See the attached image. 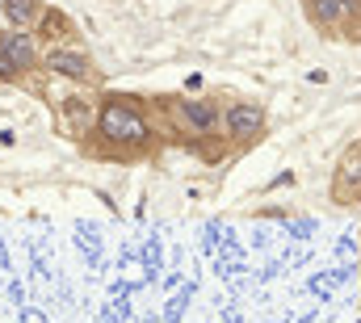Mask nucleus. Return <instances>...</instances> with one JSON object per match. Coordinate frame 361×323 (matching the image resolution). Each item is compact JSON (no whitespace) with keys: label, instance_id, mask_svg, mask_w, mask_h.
Listing matches in <instances>:
<instances>
[{"label":"nucleus","instance_id":"obj_1","mask_svg":"<svg viewBox=\"0 0 361 323\" xmlns=\"http://www.w3.org/2000/svg\"><path fill=\"white\" fill-rule=\"evenodd\" d=\"M97 139L114 147V156H135L152 143V122L135 97H105L97 114Z\"/></svg>","mask_w":361,"mask_h":323},{"label":"nucleus","instance_id":"obj_9","mask_svg":"<svg viewBox=\"0 0 361 323\" xmlns=\"http://www.w3.org/2000/svg\"><path fill=\"white\" fill-rule=\"evenodd\" d=\"M307 8L319 25H341L345 17H353L361 8V0H307Z\"/></svg>","mask_w":361,"mask_h":323},{"label":"nucleus","instance_id":"obj_4","mask_svg":"<svg viewBox=\"0 0 361 323\" xmlns=\"http://www.w3.org/2000/svg\"><path fill=\"white\" fill-rule=\"evenodd\" d=\"M223 122H227V135H231L235 143H252V139H261V130H265V109H261L257 101H231L227 114H223Z\"/></svg>","mask_w":361,"mask_h":323},{"label":"nucleus","instance_id":"obj_7","mask_svg":"<svg viewBox=\"0 0 361 323\" xmlns=\"http://www.w3.org/2000/svg\"><path fill=\"white\" fill-rule=\"evenodd\" d=\"M34 38L47 42V47L68 42V38H72V17H68L63 8H47V13L38 17V25H34Z\"/></svg>","mask_w":361,"mask_h":323},{"label":"nucleus","instance_id":"obj_3","mask_svg":"<svg viewBox=\"0 0 361 323\" xmlns=\"http://www.w3.org/2000/svg\"><path fill=\"white\" fill-rule=\"evenodd\" d=\"M42 68L47 72H55V76H63V80H76V84H89L92 80V63L85 51H76V47H68V42H59V47H47V55H42Z\"/></svg>","mask_w":361,"mask_h":323},{"label":"nucleus","instance_id":"obj_8","mask_svg":"<svg viewBox=\"0 0 361 323\" xmlns=\"http://www.w3.org/2000/svg\"><path fill=\"white\" fill-rule=\"evenodd\" d=\"M0 13H4V21L13 30H34L38 17L47 13V4L42 0H0Z\"/></svg>","mask_w":361,"mask_h":323},{"label":"nucleus","instance_id":"obj_5","mask_svg":"<svg viewBox=\"0 0 361 323\" xmlns=\"http://www.w3.org/2000/svg\"><path fill=\"white\" fill-rule=\"evenodd\" d=\"M38 38H34V30H4L0 34V47H4V55L17 63V72H34L38 63H42V55H38V47H34Z\"/></svg>","mask_w":361,"mask_h":323},{"label":"nucleus","instance_id":"obj_10","mask_svg":"<svg viewBox=\"0 0 361 323\" xmlns=\"http://www.w3.org/2000/svg\"><path fill=\"white\" fill-rule=\"evenodd\" d=\"M17 76H21V72H17V63H13V59L4 55V47H0V84H13Z\"/></svg>","mask_w":361,"mask_h":323},{"label":"nucleus","instance_id":"obj_2","mask_svg":"<svg viewBox=\"0 0 361 323\" xmlns=\"http://www.w3.org/2000/svg\"><path fill=\"white\" fill-rule=\"evenodd\" d=\"M173 118H177V126L185 135H214L219 130V122H223V114H219V105L214 101H206V97H177L173 101Z\"/></svg>","mask_w":361,"mask_h":323},{"label":"nucleus","instance_id":"obj_6","mask_svg":"<svg viewBox=\"0 0 361 323\" xmlns=\"http://www.w3.org/2000/svg\"><path fill=\"white\" fill-rule=\"evenodd\" d=\"M357 193H361V143L341 160V168H336V185H332V197H336V202L357 197Z\"/></svg>","mask_w":361,"mask_h":323}]
</instances>
